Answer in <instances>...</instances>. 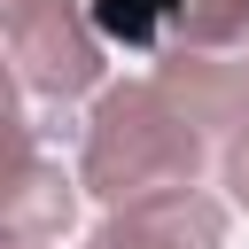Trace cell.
I'll return each instance as SVG.
<instances>
[{
  "label": "cell",
  "instance_id": "1",
  "mask_svg": "<svg viewBox=\"0 0 249 249\" xmlns=\"http://www.w3.org/2000/svg\"><path fill=\"white\" fill-rule=\"evenodd\" d=\"M210 132L163 93V78H132L109 86L86 117V148H78V187H93L101 202H140L163 187H195Z\"/></svg>",
  "mask_w": 249,
  "mask_h": 249
},
{
  "label": "cell",
  "instance_id": "2",
  "mask_svg": "<svg viewBox=\"0 0 249 249\" xmlns=\"http://www.w3.org/2000/svg\"><path fill=\"white\" fill-rule=\"evenodd\" d=\"M0 23H8V62L23 93L78 101L101 78V23L78 16L70 0H0Z\"/></svg>",
  "mask_w": 249,
  "mask_h": 249
},
{
  "label": "cell",
  "instance_id": "3",
  "mask_svg": "<svg viewBox=\"0 0 249 249\" xmlns=\"http://www.w3.org/2000/svg\"><path fill=\"white\" fill-rule=\"evenodd\" d=\"M218 241H226V210L195 187H163V195L117 202V218L86 249H218Z\"/></svg>",
  "mask_w": 249,
  "mask_h": 249
},
{
  "label": "cell",
  "instance_id": "4",
  "mask_svg": "<svg viewBox=\"0 0 249 249\" xmlns=\"http://www.w3.org/2000/svg\"><path fill=\"white\" fill-rule=\"evenodd\" d=\"M156 78H163V93H171L202 132H241V124H249V54H226V47H171Z\"/></svg>",
  "mask_w": 249,
  "mask_h": 249
},
{
  "label": "cell",
  "instance_id": "5",
  "mask_svg": "<svg viewBox=\"0 0 249 249\" xmlns=\"http://www.w3.org/2000/svg\"><path fill=\"white\" fill-rule=\"evenodd\" d=\"M70 179L39 156L31 124H16V171H8V241H54L70 233Z\"/></svg>",
  "mask_w": 249,
  "mask_h": 249
},
{
  "label": "cell",
  "instance_id": "6",
  "mask_svg": "<svg viewBox=\"0 0 249 249\" xmlns=\"http://www.w3.org/2000/svg\"><path fill=\"white\" fill-rule=\"evenodd\" d=\"M86 16L101 23V39H109V47L148 54V47H171V39H179L187 0H86Z\"/></svg>",
  "mask_w": 249,
  "mask_h": 249
},
{
  "label": "cell",
  "instance_id": "7",
  "mask_svg": "<svg viewBox=\"0 0 249 249\" xmlns=\"http://www.w3.org/2000/svg\"><path fill=\"white\" fill-rule=\"evenodd\" d=\"M249 39V0H187L171 47H241Z\"/></svg>",
  "mask_w": 249,
  "mask_h": 249
},
{
  "label": "cell",
  "instance_id": "8",
  "mask_svg": "<svg viewBox=\"0 0 249 249\" xmlns=\"http://www.w3.org/2000/svg\"><path fill=\"white\" fill-rule=\"evenodd\" d=\"M226 187H233V202H249V124L226 140Z\"/></svg>",
  "mask_w": 249,
  "mask_h": 249
},
{
  "label": "cell",
  "instance_id": "9",
  "mask_svg": "<svg viewBox=\"0 0 249 249\" xmlns=\"http://www.w3.org/2000/svg\"><path fill=\"white\" fill-rule=\"evenodd\" d=\"M8 249H47V241H8Z\"/></svg>",
  "mask_w": 249,
  "mask_h": 249
}]
</instances>
